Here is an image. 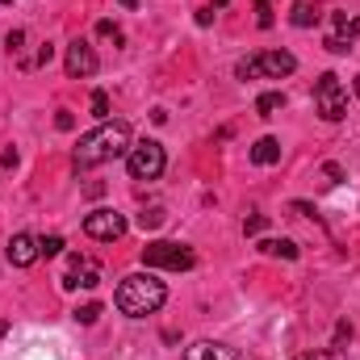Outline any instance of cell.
<instances>
[{"mask_svg":"<svg viewBox=\"0 0 360 360\" xmlns=\"http://www.w3.org/2000/svg\"><path fill=\"white\" fill-rule=\"evenodd\" d=\"M143 264L147 269H168V272H188L197 264L193 248L188 243H172V239H155L143 248Z\"/></svg>","mask_w":360,"mask_h":360,"instance_id":"5b68a950","label":"cell"},{"mask_svg":"<svg viewBox=\"0 0 360 360\" xmlns=\"http://www.w3.org/2000/svg\"><path fill=\"white\" fill-rule=\"evenodd\" d=\"M126 168H130L134 180H160L164 168H168V151H164L155 139H143V143H134V147L126 151Z\"/></svg>","mask_w":360,"mask_h":360,"instance_id":"8992f818","label":"cell"},{"mask_svg":"<svg viewBox=\"0 0 360 360\" xmlns=\"http://www.w3.org/2000/svg\"><path fill=\"white\" fill-rule=\"evenodd\" d=\"M348 340H352V327H348V323H340V327H335V344H348Z\"/></svg>","mask_w":360,"mask_h":360,"instance_id":"f546056e","label":"cell"},{"mask_svg":"<svg viewBox=\"0 0 360 360\" xmlns=\"http://www.w3.org/2000/svg\"><path fill=\"white\" fill-rule=\"evenodd\" d=\"M293 72H297V59L289 51H260V55L235 63V76L239 80H285Z\"/></svg>","mask_w":360,"mask_h":360,"instance_id":"3957f363","label":"cell"},{"mask_svg":"<svg viewBox=\"0 0 360 360\" xmlns=\"http://www.w3.org/2000/svg\"><path fill=\"white\" fill-rule=\"evenodd\" d=\"M314 109H319L323 122H344L348 117V89L340 84L335 72H323L314 80Z\"/></svg>","mask_w":360,"mask_h":360,"instance_id":"277c9868","label":"cell"},{"mask_svg":"<svg viewBox=\"0 0 360 360\" xmlns=\"http://www.w3.org/2000/svg\"><path fill=\"white\" fill-rule=\"evenodd\" d=\"M55 126H59V130H72V126H76V117H72L68 109H59V113H55Z\"/></svg>","mask_w":360,"mask_h":360,"instance_id":"f1b7e54d","label":"cell"},{"mask_svg":"<svg viewBox=\"0 0 360 360\" xmlns=\"http://www.w3.org/2000/svg\"><path fill=\"white\" fill-rule=\"evenodd\" d=\"M264 226H269V218H264V214H252V218L243 222V235H260Z\"/></svg>","mask_w":360,"mask_h":360,"instance_id":"603a6c76","label":"cell"},{"mask_svg":"<svg viewBox=\"0 0 360 360\" xmlns=\"http://www.w3.org/2000/svg\"><path fill=\"white\" fill-rule=\"evenodd\" d=\"M260 252L264 256H281V260H297V243L293 239H264Z\"/></svg>","mask_w":360,"mask_h":360,"instance_id":"4fadbf2b","label":"cell"},{"mask_svg":"<svg viewBox=\"0 0 360 360\" xmlns=\"http://www.w3.org/2000/svg\"><path fill=\"white\" fill-rule=\"evenodd\" d=\"M51 59H55V46H51V42H42V51H38V59H34V63H38V68H46Z\"/></svg>","mask_w":360,"mask_h":360,"instance_id":"83f0119b","label":"cell"},{"mask_svg":"<svg viewBox=\"0 0 360 360\" xmlns=\"http://www.w3.org/2000/svg\"><path fill=\"white\" fill-rule=\"evenodd\" d=\"M323 176H327V184H340L344 180V168L340 164H323Z\"/></svg>","mask_w":360,"mask_h":360,"instance_id":"484cf974","label":"cell"},{"mask_svg":"<svg viewBox=\"0 0 360 360\" xmlns=\"http://www.w3.org/2000/svg\"><path fill=\"white\" fill-rule=\"evenodd\" d=\"M256 21H260V30H269L272 25V4L269 0H256Z\"/></svg>","mask_w":360,"mask_h":360,"instance_id":"7402d4cb","label":"cell"},{"mask_svg":"<svg viewBox=\"0 0 360 360\" xmlns=\"http://www.w3.org/2000/svg\"><path fill=\"white\" fill-rule=\"evenodd\" d=\"M38 256H42V248H38V235L21 231V235H13V239H8V264H17V269H30Z\"/></svg>","mask_w":360,"mask_h":360,"instance_id":"9c48e42d","label":"cell"},{"mask_svg":"<svg viewBox=\"0 0 360 360\" xmlns=\"http://www.w3.org/2000/svg\"><path fill=\"white\" fill-rule=\"evenodd\" d=\"M126 151H130V126L126 122H101L96 130L80 134V143L72 151V164L80 172H89V168H101V164H109Z\"/></svg>","mask_w":360,"mask_h":360,"instance_id":"6da1fadb","label":"cell"},{"mask_svg":"<svg viewBox=\"0 0 360 360\" xmlns=\"http://www.w3.org/2000/svg\"><path fill=\"white\" fill-rule=\"evenodd\" d=\"M122 4H126V8H139V0H122Z\"/></svg>","mask_w":360,"mask_h":360,"instance_id":"1f68e13d","label":"cell"},{"mask_svg":"<svg viewBox=\"0 0 360 360\" xmlns=\"http://www.w3.org/2000/svg\"><path fill=\"white\" fill-rule=\"evenodd\" d=\"M4 331H8V323H0V335H4Z\"/></svg>","mask_w":360,"mask_h":360,"instance_id":"836d02e7","label":"cell"},{"mask_svg":"<svg viewBox=\"0 0 360 360\" xmlns=\"http://www.w3.org/2000/svg\"><path fill=\"white\" fill-rule=\"evenodd\" d=\"M184 360H239L231 344H214V340H197L184 348Z\"/></svg>","mask_w":360,"mask_h":360,"instance_id":"8fae6325","label":"cell"},{"mask_svg":"<svg viewBox=\"0 0 360 360\" xmlns=\"http://www.w3.org/2000/svg\"><path fill=\"white\" fill-rule=\"evenodd\" d=\"M0 164H4V168H17V151H13V147H4V155H0Z\"/></svg>","mask_w":360,"mask_h":360,"instance_id":"4dcf8cb0","label":"cell"},{"mask_svg":"<svg viewBox=\"0 0 360 360\" xmlns=\"http://www.w3.org/2000/svg\"><path fill=\"white\" fill-rule=\"evenodd\" d=\"M289 21H293L297 30H310V25H319V8H314V4H306V0H297V4H293V13H289Z\"/></svg>","mask_w":360,"mask_h":360,"instance_id":"5bb4252c","label":"cell"},{"mask_svg":"<svg viewBox=\"0 0 360 360\" xmlns=\"http://www.w3.org/2000/svg\"><path fill=\"white\" fill-rule=\"evenodd\" d=\"M38 248H42V256L51 260V256H59V252H63V235H42V239H38Z\"/></svg>","mask_w":360,"mask_h":360,"instance_id":"d6986e66","label":"cell"},{"mask_svg":"<svg viewBox=\"0 0 360 360\" xmlns=\"http://www.w3.org/2000/svg\"><path fill=\"white\" fill-rule=\"evenodd\" d=\"M164 302H168V285H164L151 269L122 276V285H117V293H113V306H117L126 319H147V314H155Z\"/></svg>","mask_w":360,"mask_h":360,"instance_id":"7a4b0ae2","label":"cell"},{"mask_svg":"<svg viewBox=\"0 0 360 360\" xmlns=\"http://www.w3.org/2000/svg\"><path fill=\"white\" fill-rule=\"evenodd\" d=\"M76 285H84V289L101 285V269L92 264L89 256H72V269L63 276V289H76Z\"/></svg>","mask_w":360,"mask_h":360,"instance_id":"30bf717a","label":"cell"},{"mask_svg":"<svg viewBox=\"0 0 360 360\" xmlns=\"http://www.w3.org/2000/svg\"><path fill=\"white\" fill-rule=\"evenodd\" d=\"M0 4H13V0H0Z\"/></svg>","mask_w":360,"mask_h":360,"instance_id":"e575fe53","label":"cell"},{"mask_svg":"<svg viewBox=\"0 0 360 360\" xmlns=\"http://www.w3.org/2000/svg\"><path fill=\"white\" fill-rule=\"evenodd\" d=\"M248 155H252V164H256V168H272V164H281V143H276L272 134H264V139H256V143H252V151H248Z\"/></svg>","mask_w":360,"mask_h":360,"instance_id":"7c38bea8","label":"cell"},{"mask_svg":"<svg viewBox=\"0 0 360 360\" xmlns=\"http://www.w3.org/2000/svg\"><path fill=\"white\" fill-rule=\"evenodd\" d=\"M126 218L117 214V210H92L89 218H84V235L89 239H101V243H113V239H122L126 235Z\"/></svg>","mask_w":360,"mask_h":360,"instance_id":"52a82bcc","label":"cell"},{"mask_svg":"<svg viewBox=\"0 0 360 360\" xmlns=\"http://www.w3.org/2000/svg\"><path fill=\"white\" fill-rule=\"evenodd\" d=\"M72 319H76L80 327H92V323L101 319V302H84V306H76V310H72Z\"/></svg>","mask_w":360,"mask_h":360,"instance_id":"e0dca14e","label":"cell"},{"mask_svg":"<svg viewBox=\"0 0 360 360\" xmlns=\"http://www.w3.org/2000/svg\"><path fill=\"white\" fill-rule=\"evenodd\" d=\"M96 34H101V38H113V42H122V30H117L113 21H96Z\"/></svg>","mask_w":360,"mask_h":360,"instance_id":"cb8c5ba5","label":"cell"},{"mask_svg":"<svg viewBox=\"0 0 360 360\" xmlns=\"http://www.w3.org/2000/svg\"><path fill=\"white\" fill-rule=\"evenodd\" d=\"M164 222H168V210H164V205H147V210L139 214V226H143V231H160Z\"/></svg>","mask_w":360,"mask_h":360,"instance_id":"9a60e30c","label":"cell"},{"mask_svg":"<svg viewBox=\"0 0 360 360\" xmlns=\"http://www.w3.org/2000/svg\"><path fill=\"white\" fill-rule=\"evenodd\" d=\"M293 360H340L331 348H319V352H302V356H293Z\"/></svg>","mask_w":360,"mask_h":360,"instance_id":"4316f807","label":"cell"},{"mask_svg":"<svg viewBox=\"0 0 360 360\" xmlns=\"http://www.w3.org/2000/svg\"><path fill=\"white\" fill-rule=\"evenodd\" d=\"M21 42H25V30H8V38H4V46H8L13 55L21 51Z\"/></svg>","mask_w":360,"mask_h":360,"instance_id":"d4e9b609","label":"cell"},{"mask_svg":"<svg viewBox=\"0 0 360 360\" xmlns=\"http://www.w3.org/2000/svg\"><path fill=\"white\" fill-rule=\"evenodd\" d=\"M323 46H327L331 55H348V51H352V38H344V34H331Z\"/></svg>","mask_w":360,"mask_h":360,"instance_id":"ffe728a7","label":"cell"},{"mask_svg":"<svg viewBox=\"0 0 360 360\" xmlns=\"http://www.w3.org/2000/svg\"><path fill=\"white\" fill-rule=\"evenodd\" d=\"M352 89H356V101H360V76H356V80H352Z\"/></svg>","mask_w":360,"mask_h":360,"instance_id":"d6a6232c","label":"cell"},{"mask_svg":"<svg viewBox=\"0 0 360 360\" xmlns=\"http://www.w3.org/2000/svg\"><path fill=\"white\" fill-rule=\"evenodd\" d=\"M281 109H285V92H264V96L256 101V113H260V117H276Z\"/></svg>","mask_w":360,"mask_h":360,"instance_id":"2e32d148","label":"cell"},{"mask_svg":"<svg viewBox=\"0 0 360 360\" xmlns=\"http://www.w3.org/2000/svg\"><path fill=\"white\" fill-rule=\"evenodd\" d=\"M63 68H68V76H72V80H89V76H96L101 59H96V51H92L84 38H76V42L68 46V59H63Z\"/></svg>","mask_w":360,"mask_h":360,"instance_id":"ba28073f","label":"cell"},{"mask_svg":"<svg viewBox=\"0 0 360 360\" xmlns=\"http://www.w3.org/2000/svg\"><path fill=\"white\" fill-rule=\"evenodd\" d=\"M335 30H340L344 38H356V34H360V17H348V13H335Z\"/></svg>","mask_w":360,"mask_h":360,"instance_id":"ac0fdd59","label":"cell"},{"mask_svg":"<svg viewBox=\"0 0 360 360\" xmlns=\"http://www.w3.org/2000/svg\"><path fill=\"white\" fill-rule=\"evenodd\" d=\"M92 117L109 122V96H105V92H92Z\"/></svg>","mask_w":360,"mask_h":360,"instance_id":"44dd1931","label":"cell"}]
</instances>
